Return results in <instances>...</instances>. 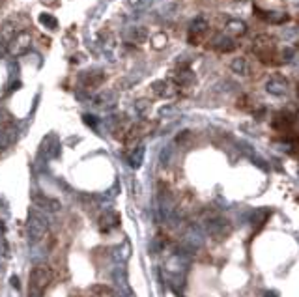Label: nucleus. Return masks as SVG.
<instances>
[{
	"instance_id": "obj_1",
	"label": "nucleus",
	"mask_w": 299,
	"mask_h": 297,
	"mask_svg": "<svg viewBox=\"0 0 299 297\" xmlns=\"http://www.w3.org/2000/svg\"><path fill=\"white\" fill-rule=\"evenodd\" d=\"M50 278V271L47 268H43V266H38L34 268V271L30 273V294H36V296H42L45 288L49 286Z\"/></svg>"
},
{
	"instance_id": "obj_2",
	"label": "nucleus",
	"mask_w": 299,
	"mask_h": 297,
	"mask_svg": "<svg viewBox=\"0 0 299 297\" xmlns=\"http://www.w3.org/2000/svg\"><path fill=\"white\" fill-rule=\"evenodd\" d=\"M26 234H28V240L30 241H40L47 234V220L43 219L42 215H36L32 213L26 220Z\"/></svg>"
},
{
	"instance_id": "obj_3",
	"label": "nucleus",
	"mask_w": 299,
	"mask_h": 297,
	"mask_svg": "<svg viewBox=\"0 0 299 297\" xmlns=\"http://www.w3.org/2000/svg\"><path fill=\"white\" fill-rule=\"evenodd\" d=\"M206 32H208V21L204 17H196V19H192V22L189 24L187 42L191 43V45H198V43H202Z\"/></svg>"
},
{
	"instance_id": "obj_4",
	"label": "nucleus",
	"mask_w": 299,
	"mask_h": 297,
	"mask_svg": "<svg viewBox=\"0 0 299 297\" xmlns=\"http://www.w3.org/2000/svg\"><path fill=\"white\" fill-rule=\"evenodd\" d=\"M204 228H206V232L210 236L222 238V236H226L230 232V222L226 219H222V217H214V219H208L204 222Z\"/></svg>"
},
{
	"instance_id": "obj_5",
	"label": "nucleus",
	"mask_w": 299,
	"mask_h": 297,
	"mask_svg": "<svg viewBox=\"0 0 299 297\" xmlns=\"http://www.w3.org/2000/svg\"><path fill=\"white\" fill-rule=\"evenodd\" d=\"M30 43H32L30 34L21 32V34H17L14 40L10 42L8 50H10V54H14V56H21V54H24V52L30 49Z\"/></svg>"
},
{
	"instance_id": "obj_6",
	"label": "nucleus",
	"mask_w": 299,
	"mask_h": 297,
	"mask_svg": "<svg viewBox=\"0 0 299 297\" xmlns=\"http://www.w3.org/2000/svg\"><path fill=\"white\" fill-rule=\"evenodd\" d=\"M112 278H114V284L118 286V290L124 294L126 297H133V292H131V286H129V280H128V271L124 266H118V268L112 271Z\"/></svg>"
},
{
	"instance_id": "obj_7",
	"label": "nucleus",
	"mask_w": 299,
	"mask_h": 297,
	"mask_svg": "<svg viewBox=\"0 0 299 297\" xmlns=\"http://www.w3.org/2000/svg\"><path fill=\"white\" fill-rule=\"evenodd\" d=\"M266 90L271 94V96H284L288 92V80L284 77H273L271 80H268V84H266Z\"/></svg>"
},
{
	"instance_id": "obj_8",
	"label": "nucleus",
	"mask_w": 299,
	"mask_h": 297,
	"mask_svg": "<svg viewBox=\"0 0 299 297\" xmlns=\"http://www.w3.org/2000/svg\"><path fill=\"white\" fill-rule=\"evenodd\" d=\"M17 34H21V28H19L17 17H14V19H10V21H6L4 24H2V34H0V38H2L6 43L12 42Z\"/></svg>"
},
{
	"instance_id": "obj_9",
	"label": "nucleus",
	"mask_w": 299,
	"mask_h": 297,
	"mask_svg": "<svg viewBox=\"0 0 299 297\" xmlns=\"http://www.w3.org/2000/svg\"><path fill=\"white\" fill-rule=\"evenodd\" d=\"M256 15L260 17V19H266L268 22H271V24H282V22H286L290 17H288V14H284V12H258L256 10Z\"/></svg>"
},
{
	"instance_id": "obj_10",
	"label": "nucleus",
	"mask_w": 299,
	"mask_h": 297,
	"mask_svg": "<svg viewBox=\"0 0 299 297\" xmlns=\"http://www.w3.org/2000/svg\"><path fill=\"white\" fill-rule=\"evenodd\" d=\"M34 204L40 206L42 210H47V212H58L60 210V202L54 200V198H47L43 194H36L34 196Z\"/></svg>"
},
{
	"instance_id": "obj_11",
	"label": "nucleus",
	"mask_w": 299,
	"mask_h": 297,
	"mask_svg": "<svg viewBox=\"0 0 299 297\" xmlns=\"http://www.w3.org/2000/svg\"><path fill=\"white\" fill-rule=\"evenodd\" d=\"M226 32L230 36H234V38H238V36H243L245 32H247V26H245V22L238 21V19H234V21H228L226 22Z\"/></svg>"
},
{
	"instance_id": "obj_12",
	"label": "nucleus",
	"mask_w": 299,
	"mask_h": 297,
	"mask_svg": "<svg viewBox=\"0 0 299 297\" xmlns=\"http://www.w3.org/2000/svg\"><path fill=\"white\" fill-rule=\"evenodd\" d=\"M174 80L178 82V84L182 86H187V84H192L194 82V73L189 70H182L176 73V77H174Z\"/></svg>"
},
{
	"instance_id": "obj_13",
	"label": "nucleus",
	"mask_w": 299,
	"mask_h": 297,
	"mask_svg": "<svg viewBox=\"0 0 299 297\" xmlns=\"http://www.w3.org/2000/svg\"><path fill=\"white\" fill-rule=\"evenodd\" d=\"M215 49H219L221 52H230V50L236 49L234 40H228V38H217V42L214 45Z\"/></svg>"
},
{
	"instance_id": "obj_14",
	"label": "nucleus",
	"mask_w": 299,
	"mask_h": 297,
	"mask_svg": "<svg viewBox=\"0 0 299 297\" xmlns=\"http://www.w3.org/2000/svg\"><path fill=\"white\" fill-rule=\"evenodd\" d=\"M129 252H131V247H129V243H122L118 248H114V260H118V262H126L129 258Z\"/></svg>"
},
{
	"instance_id": "obj_15",
	"label": "nucleus",
	"mask_w": 299,
	"mask_h": 297,
	"mask_svg": "<svg viewBox=\"0 0 299 297\" xmlns=\"http://www.w3.org/2000/svg\"><path fill=\"white\" fill-rule=\"evenodd\" d=\"M103 78H105V75L101 73V71H96V73H88V75H84V84L86 86H100L101 82H103Z\"/></svg>"
},
{
	"instance_id": "obj_16",
	"label": "nucleus",
	"mask_w": 299,
	"mask_h": 297,
	"mask_svg": "<svg viewBox=\"0 0 299 297\" xmlns=\"http://www.w3.org/2000/svg\"><path fill=\"white\" fill-rule=\"evenodd\" d=\"M40 22H42L45 28H49V30H56L58 28L56 17H52V15H49V14H42V15H40Z\"/></svg>"
},
{
	"instance_id": "obj_17",
	"label": "nucleus",
	"mask_w": 299,
	"mask_h": 297,
	"mask_svg": "<svg viewBox=\"0 0 299 297\" xmlns=\"http://www.w3.org/2000/svg\"><path fill=\"white\" fill-rule=\"evenodd\" d=\"M154 92L157 94V96H161V98H166V96H170L172 94V90H170V86L166 84V82H163V80H157V82H154Z\"/></svg>"
},
{
	"instance_id": "obj_18",
	"label": "nucleus",
	"mask_w": 299,
	"mask_h": 297,
	"mask_svg": "<svg viewBox=\"0 0 299 297\" xmlns=\"http://www.w3.org/2000/svg\"><path fill=\"white\" fill-rule=\"evenodd\" d=\"M142 157H144V148H136L131 156H129V164L133 168H138L142 164Z\"/></svg>"
},
{
	"instance_id": "obj_19",
	"label": "nucleus",
	"mask_w": 299,
	"mask_h": 297,
	"mask_svg": "<svg viewBox=\"0 0 299 297\" xmlns=\"http://www.w3.org/2000/svg\"><path fill=\"white\" fill-rule=\"evenodd\" d=\"M249 70V66H247V60L245 58H236L234 62H232V71L238 73V75H245Z\"/></svg>"
},
{
	"instance_id": "obj_20",
	"label": "nucleus",
	"mask_w": 299,
	"mask_h": 297,
	"mask_svg": "<svg viewBox=\"0 0 299 297\" xmlns=\"http://www.w3.org/2000/svg\"><path fill=\"white\" fill-rule=\"evenodd\" d=\"M154 47H156V49H161V47H164V43H166V38H164L163 34H159V36H156V38H154Z\"/></svg>"
},
{
	"instance_id": "obj_21",
	"label": "nucleus",
	"mask_w": 299,
	"mask_h": 297,
	"mask_svg": "<svg viewBox=\"0 0 299 297\" xmlns=\"http://www.w3.org/2000/svg\"><path fill=\"white\" fill-rule=\"evenodd\" d=\"M135 42H144V38H146V30L140 28V30H135Z\"/></svg>"
},
{
	"instance_id": "obj_22",
	"label": "nucleus",
	"mask_w": 299,
	"mask_h": 297,
	"mask_svg": "<svg viewBox=\"0 0 299 297\" xmlns=\"http://www.w3.org/2000/svg\"><path fill=\"white\" fill-rule=\"evenodd\" d=\"M150 0H129V6H133V8H140V6H144V4H148Z\"/></svg>"
},
{
	"instance_id": "obj_23",
	"label": "nucleus",
	"mask_w": 299,
	"mask_h": 297,
	"mask_svg": "<svg viewBox=\"0 0 299 297\" xmlns=\"http://www.w3.org/2000/svg\"><path fill=\"white\" fill-rule=\"evenodd\" d=\"M19 280H17V276H12V284H14V288H19Z\"/></svg>"
},
{
	"instance_id": "obj_24",
	"label": "nucleus",
	"mask_w": 299,
	"mask_h": 297,
	"mask_svg": "<svg viewBox=\"0 0 299 297\" xmlns=\"http://www.w3.org/2000/svg\"><path fill=\"white\" fill-rule=\"evenodd\" d=\"M4 232H6V224L0 220V234H4Z\"/></svg>"
},
{
	"instance_id": "obj_25",
	"label": "nucleus",
	"mask_w": 299,
	"mask_h": 297,
	"mask_svg": "<svg viewBox=\"0 0 299 297\" xmlns=\"http://www.w3.org/2000/svg\"><path fill=\"white\" fill-rule=\"evenodd\" d=\"M266 296H268V297H277L275 294H273V292H266Z\"/></svg>"
},
{
	"instance_id": "obj_26",
	"label": "nucleus",
	"mask_w": 299,
	"mask_h": 297,
	"mask_svg": "<svg viewBox=\"0 0 299 297\" xmlns=\"http://www.w3.org/2000/svg\"><path fill=\"white\" fill-rule=\"evenodd\" d=\"M298 96H299V86H298Z\"/></svg>"
}]
</instances>
